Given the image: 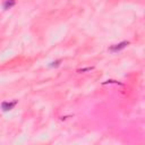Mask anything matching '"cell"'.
I'll return each instance as SVG.
<instances>
[{
    "instance_id": "cell-1",
    "label": "cell",
    "mask_w": 145,
    "mask_h": 145,
    "mask_svg": "<svg viewBox=\"0 0 145 145\" xmlns=\"http://www.w3.org/2000/svg\"><path fill=\"white\" fill-rule=\"evenodd\" d=\"M128 44H129L128 41H122V42H120V43H118V44H116V46L111 47L110 51H113V52L119 51V50H121V49H125L127 46H128Z\"/></svg>"
},
{
    "instance_id": "cell-2",
    "label": "cell",
    "mask_w": 145,
    "mask_h": 145,
    "mask_svg": "<svg viewBox=\"0 0 145 145\" xmlns=\"http://www.w3.org/2000/svg\"><path fill=\"white\" fill-rule=\"evenodd\" d=\"M16 104H17V101H13V102H3L2 104H1V108H2L3 111H9V110H11Z\"/></svg>"
},
{
    "instance_id": "cell-3",
    "label": "cell",
    "mask_w": 145,
    "mask_h": 145,
    "mask_svg": "<svg viewBox=\"0 0 145 145\" xmlns=\"http://www.w3.org/2000/svg\"><path fill=\"white\" fill-rule=\"evenodd\" d=\"M13 6H15V0H6L5 3H3V8L9 9V8H11Z\"/></svg>"
},
{
    "instance_id": "cell-4",
    "label": "cell",
    "mask_w": 145,
    "mask_h": 145,
    "mask_svg": "<svg viewBox=\"0 0 145 145\" xmlns=\"http://www.w3.org/2000/svg\"><path fill=\"white\" fill-rule=\"evenodd\" d=\"M93 69V67H86V68H82V69H78V72H91Z\"/></svg>"
},
{
    "instance_id": "cell-5",
    "label": "cell",
    "mask_w": 145,
    "mask_h": 145,
    "mask_svg": "<svg viewBox=\"0 0 145 145\" xmlns=\"http://www.w3.org/2000/svg\"><path fill=\"white\" fill-rule=\"evenodd\" d=\"M119 84V85H121V83H119V82H116V81H107V82H104L103 84Z\"/></svg>"
},
{
    "instance_id": "cell-6",
    "label": "cell",
    "mask_w": 145,
    "mask_h": 145,
    "mask_svg": "<svg viewBox=\"0 0 145 145\" xmlns=\"http://www.w3.org/2000/svg\"><path fill=\"white\" fill-rule=\"evenodd\" d=\"M59 62H60V60H58V61H56V62H52V66H58Z\"/></svg>"
}]
</instances>
